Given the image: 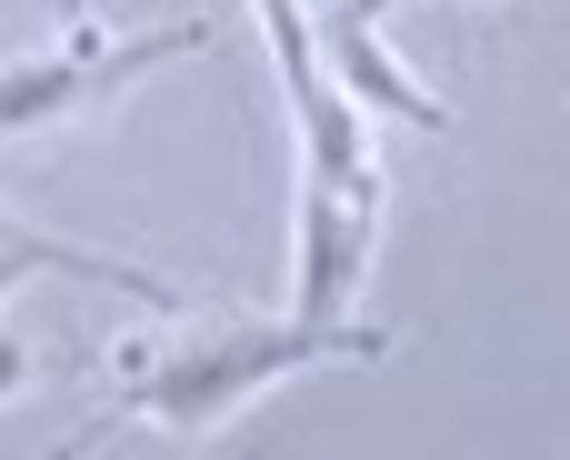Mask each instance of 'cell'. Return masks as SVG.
<instances>
[{
	"label": "cell",
	"mask_w": 570,
	"mask_h": 460,
	"mask_svg": "<svg viewBox=\"0 0 570 460\" xmlns=\"http://www.w3.org/2000/svg\"><path fill=\"white\" fill-rule=\"evenodd\" d=\"M0 251H30L50 281H80V291H120V301L180 311V281H170V271H150V261H120V251H80V241H50V231H30V221H10V211H0Z\"/></svg>",
	"instance_id": "cell-5"
},
{
	"label": "cell",
	"mask_w": 570,
	"mask_h": 460,
	"mask_svg": "<svg viewBox=\"0 0 570 460\" xmlns=\"http://www.w3.org/2000/svg\"><path fill=\"white\" fill-rule=\"evenodd\" d=\"M321 40H331V80H341L361 110H391V120H411V130H451V110H441V100H431V90L381 50V30H371V20L331 10V20H321Z\"/></svg>",
	"instance_id": "cell-4"
},
{
	"label": "cell",
	"mask_w": 570,
	"mask_h": 460,
	"mask_svg": "<svg viewBox=\"0 0 570 460\" xmlns=\"http://www.w3.org/2000/svg\"><path fill=\"white\" fill-rule=\"evenodd\" d=\"M250 10H261V30H271V60H281V90H291V110H311V100L331 90L311 10H301V0H250Z\"/></svg>",
	"instance_id": "cell-6"
},
{
	"label": "cell",
	"mask_w": 570,
	"mask_h": 460,
	"mask_svg": "<svg viewBox=\"0 0 570 460\" xmlns=\"http://www.w3.org/2000/svg\"><path fill=\"white\" fill-rule=\"evenodd\" d=\"M381 351H391L381 331L311 321V311H291V321H210V331H170V341L150 331V341L120 351V421L200 441L240 401H261L271 381H291L311 361H381Z\"/></svg>",
	"instance_id": "cell-1"
},
{
	"label": "cell",
	"mask_w": 570,
	"mask_h": 460,
	"mask_svg": "<svg viewBox=\"0 0 570 460\" xmlns=\"http://www.w3.org/2000/svg\"><path fill=\"white\" fill-rule=\"evenodd\" d=\"M60 20H80V0H60Z\"/></svg>",
	"instance_id": "cell-10"
},
{
	"label": "cell",
	"mask_w": 570,
	"mask_h": 460,
	"mask_svg": "<svg viewBox=\"0 0 570 460\" xmlns=\"http://www.w3.org/2000/svg\"><path fill=\"white\" fill-rule=\"evenodd\" d=\"M371 231H381L371 190H341V180L301 170V291H291V311L341 321L351 291H361V271H371Z\"/></svg>",
	"instance_id": "cell-3"
},
{
	"label": "cell",
	"mask_w": 570,
	"mask_h": 460,
	"mask_svg": "<svg viewBox=\"0 0 570 460\" xmlns=\"http://www.w3.org/2000/svg\"><path fill=\"white\" fill-rule=\"evenodd\" d=\"M190 50H210V30H200V20H170V30H140V40H100V30H80V20H70V40H60L50 60H10V70H0V140L60 130V120H80V110L120 100L140 70L190 60Z\"/></svg>",
	"instance_id": "cell-2"
},
{
	"label": "cell",
	"mask_w": 570,
	"mask_h": 460,
	"mask_svg": "<svg viewBox=\"0 0 570 460\" xmlns=\"http://www.w3.org/2000/svg\"><path fill=\"white\" fill-rule=\"evenodd\" d=\"M341 10H351V20H381V10H401V0H341Z\"/></svg>",
	"instance_id": "cell-9"
},
{
	"label": "cell",
	"mask_w": 570,
	"mask_h": 460,
	"mask_svg": "<svg viewBox=\"0 0 570 460\" xmlns=\"http://www.w3.org/2000/svg\"><path fill=\"white\" fill-rule=\"evenodd\" d=\"M20 281H50V271H40V261H30V251H0V301H10V291H20Z\"/></svg>",
	"instance_id": "cell-7"
},
{
	"label": "cell",
	"mask_w": 570,
	"mask_h": 460,
	"mask_svg": "<svg viewBox=\"0 0 570 460\" xmlns=\"http://www.w3.org/2000/svg\"><path fill=\"white\" fill-rule=\"evenodd\" d=\"M20 381H30V351H20V341L0 331V391H20Z\"/></svg>",
	"instance_id": "cell-8"
}]
</instances>
